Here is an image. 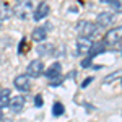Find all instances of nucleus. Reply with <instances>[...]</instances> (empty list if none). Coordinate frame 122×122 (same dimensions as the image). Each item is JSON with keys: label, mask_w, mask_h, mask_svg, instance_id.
Wrapping results in <instances>:
<instances>
[{"label": "nucleus", "mask_w": 122, "mask_h": 122, "mask_svg": "<svg viewBox=\"0 0 122 122\" xmlns=\"http://www.w3.org/2000/svg\"><path fill=\"white\" fill-rule=\"evenodd\" d=\"M2 119H3V109L0 107V121H2Z\"/></svg>", "instance_id": "obj_22"}, {"label": "nucleus", "mask_w": 122, "mask_h": 122, "mask_svg": "<svg viewBox=\"0 0 122 122\" xmlns=\"http://www.w3.org/2000/svg\"><path fill=\"white\" fill-rule=\"evenodd\" d=\"M101 3H111V0H99Z\"/></svg>", "instance_id": "obj_23"}, {"label": "nucleus", "mask_w": 122, "mask_h": 122, "mask_svg": "<svg viewBox=\"0 0 122 122\" xmlns=\"http://www.w3.org/2000/svg\"><path fill=\"white\" fill-rule=\"evenodd\" d=\"M62 81H64V78H62L60 75H59V76H54V78H51V80H49L51 86H59V85L62 83Z\"/></svg>", "instance_id": "obj_17"}, {"label": "nucleus", "mask_w": 122, "mask_h": 122, "mask_svg": "<svg viewBox=\"0 0 122 122\" xmlns=\"http://www.w3.org/2000/svg\"><path fill=\"white\" fill-rule=\"evenodd\" d=\"M25 96H15V98H10V103H8V107L11 112H21L23 107H25Z\"/></svg>", "instance_id": "obj_7"}, {"label": "nucleus", "mask_w": 122, "mask_h": 122, "mask_svg": "<svg viewBox=\"0 0 122 122\" xmlns=\"http://www.w3.org/2000/svg\"><path fill=\"white\" fill-rule=\"evenodd\" d=\"M15 88L20 90V91H29V88H31V83H29V76L28 75H18L15 78Z\"/></svg>", "instance_id": "obj_10"}, {"label": "nucleus", "mask_w": 122, "mask_h": 122, "mask_svg": "<svg viewBox=\"0 0 122 122\" xmlns=\"http://www.w3.org/2000/svg\"><path fill=\"white\" fill-rule=\"evenodd\" d=\"M91 46H93L91 38H81L80 36L76 39V51H78V54H90Z\"/></svg>", "instance_id": "obj_6"}, {"label": "nucleus", "mask_w": 122, "mask_h": 122, "mask_svg": "<svg viewBox=\"0 0 122 122\" xmlns=\"http://www.w3.org/2000/svg\"><path fill=\"white\" fill-rule=\"evenodd\" d=\"M0 90H2V86H0Z\"/></svg>", "instance_id": "obj_24"}, {"label": "nucleus", "mask_w": 122, "mask_h": 122, "mask_svg": "<svg viewBox=\"0 0 122 122\" xmlns=\"http://www.w3.org/2000/svg\"><path fill=\"white\" fill-rule=\"evenodd\" d=\"M91 60H93L91 57H86V59H85L83 62H81V67H83V68H88V67L91 65Z\"/></svg>", "instance_id": "obj_19"}, {"label": "nucleus", "mask_w": 122, "mask_h": 122, "mask_svg": "<svg viewBox=\"0 0 122 122\" xmlns=\"http://www.w3.org/2000/svg\"><path fill=\"white\" fill-rule=\"evenodd\" d=\"M91 81H93V76H88V78L85 80L83 83H81V88H85V86H88V85L91 83Z\"/></svg>", "instance_id": "obj_21"}, {"label": "nucleus", "mask_w": 122, "mask_h": 122, "mask_svg": "<svg viewBox=\"0 0 122 122\" xmlns=\"http://www.w3.org/2000/svg\"><path fill=\"white\" fill-rule=\"evenodd\" d=\"M29 49V46H28V41H26V38H23L21 41H20V46H18V54H28L26 51Z\"/></svg>", "instance_id": "obj_16"}, {"label": "nucleus", "mask_w": 122, "mask_h": 122, "mask_svg": "<svg viewBox=\"0 0 122 122\" xmlns=\"http://www.w3.org/2000/svg\"><path fill=\"white\" fill-rule=\"evenodd\" d=\"M51 29V25H44V26H38L31 33V39L34 42H42L44 39H47V33Z\"/></svg>", "instance_id": "obj_5"}, {"label": "nucleus", "mask_w": 122, "mask_h": 122, "mask_svg": "<svg viewBox=\"0 0 122 122\" xmlns=\"http://www.w3.org/2000/svg\"><path fill=\"white\" fill-rule=\"evenodd\" d=\"M112 21H114V13H111V11H103V13L98 15L94 25H96V26H101V28H106V26H109Z\"/></svg>", "instance_id": "obj_8"}, {"label": "nucleus", "mask_w": 122, "mask_h": 122, "mask_svg": "<svg viewBox=\"0 0 122 122\" xmlns=\"http://www.w3.org/2000/svg\"><path fill=\"white\" fill-rule=\"evenodd\" d=\"M18 2H20V0H18Z\"/></svg>", "instance_id": "obj_25"}, {"label": "nucleus", "mask_w": 122, "mask_h": 122, "mask_svg": "<svg viewBox=\"0 0 122 122\" xmlns=\"http://www.w3.org/2000/svg\"><path fill=\"white\" fill-rule=\"evenodd\" d=\"M119 78H121V70H117V72H114V73H109V75L103 80V83L109 85V83H112V81H116V80H119Z\"/></svg>", "instance_id": "obj_14"}, {"label": "nucleus", "mask_w": 122, "mask_h": 122, "mask_svg": "<svg viewBox=\"0 0 122 122\" xmlns=\"http://www.w3.org/2000/svg\"><path fill=\"white\" fill-rule=\"evenodd\" d=\"M121 34H122V28H112L109 29L104 36V42L109 46H116L121 42Z\"/></svg>", "instance_id": "obj_4"}, {"label": "nucleus", "mask_w": 122, "mask_h": 122, "mask_svg": "<svg viewBox=\"0 0 122 122\" xmlns=\"http://www.w3.org/2000/svg\"><path fill=\"white\" fill-rule=\"evenodd\" d=\"M98 26L94 25L93 21H88V20H80L76 23V33L81 36V38H91L96 34Z\"/></svg>", "instance_id": "obj_1"}, {"label": "nucleus", "mask_w": 122, "mask_h": 122, "mask_svg": "<svg viewBox=\"0 0 122 122\" xmlns=\"http://www.w3.org/2000/svg\"><path fill=\"white\" fill-rule=\"evenodd\" d=\"M51 13V7H49V3L47 2H41L38 5V8L34 11V15H33V18L36 20V21H41V20H44Z\"/></svg>", "instance_id": "obj_9"}, {"label": "nucleus", "mask_w": 122, "mask_h": 122, "mask_svg": "<svg viewBox=\"0 0 122 122\" xmlns=\"http://www.w3.org/2000/svg\"><path fill=\"white\" fill-rule=\"evenodd\" d=\"M54 51V46L52 44H41L38 47V54L39 56H51Z\"/></svg>", "instance_id": "obj_13"}, {"label": "nucleus", "mask_w": 122, "mask_h": 122, "mask_svg": "<svg viewBox=\"0 0 122 122\" xmlns=\"http://www.w3.org/2000/svg\"><path fill=\"white\" fill-rule=\"evenodd\" d=\"M111 3H112L114 10H116L117 13H121V2H119V0H111Z\"/></svg>", "instance_id": "obj_18"}, {"label": "nucleus", "mask_w": 122, "mask_h": 122, "mask_svg": "<svg viewBox=\"0 0 122 122\" xmlns=\"http://www.w3.org/2000/svg\"><path fill=\"white\" fill-rule=\"evenodd\" d=\"M10 98H11V91L7 90V88H2V90H0V107L8 106Z\"/></svg>", "instance_id": "obj_12"}, {"label": "nucleus", "mask_w": 122, "mask_h": 122, "mask_svg": "<svg viewBox=\"0 0 122 122\" xmlns=\"http://www.w3.org/2000/svg\"><path fill=\"white\" fill-rule=\"evenodd\" d=\"M60 72H62V65H60L59 62H54V64H52V65H49V68L44 70L42 73L51 80V78H54V76H59V75H60Z\"/></svg>", "instance_id": "obj_11"}, {"label": "nucleus", "mask_w": 122, "mask_h": 122, "mask_svg": "<svg viewBox=\"0 0 122 122\" xmlns=\"http://www.w3.org/2000/svg\"><path fill=\"white\" fill-rule=\"evenodd\" d=\"M64 111H65V107H64V104H60V103H56L54 106H52V114H54L56 117H59V116H62V114H64Z\"/></svg>", "instance_id": "obj_15"}, {"label": "nucleus", "mask_w": 122, "mask_h": 122, "mask_svg": "<svg viewBox=\"0 0 122 122\" xmlns=\"http://www.w3.org/2000/svg\"><path fill=\"white\" fill-rule=\"evenodd\" d=\"M31 8H33V3L29 0H20L18 5H15V8H13V13L18 18L26 20L29 16V13H31Z\"/></svg>", "instance_id": "obj_2"}, {"label": "nucleus", "mask_w": 122, "mask_h": 122, "mask_svg": "<svg viewBox=\"0 0 122 122\" xmlns=\"http://www.w3.org/2000/svg\"><path fill=\"white\" fill-rule=\"evenodd\" d=\"M42 72H44V62L38 60V59L31 60L29 65L26 67V75L33 76V78H38L39 75H42Z\"/></svg>", "instance_id": "obj_3"}, {"label": "nucleus", "mask_w": 122, "mask_h": 122, "mask_svg": "<svg viewBox=\"0 0 122 122\" xmlns=\"http://www.w3.org/2000/svg\"><path fill=\"white\" fill-rule=\"evenodd\" d=\"M34 103H36V106H38V107H41V106H42V96H41V94H38V96L34 98Z\"/></svg>", "instance_id": "obj_20"}]
</instances>
